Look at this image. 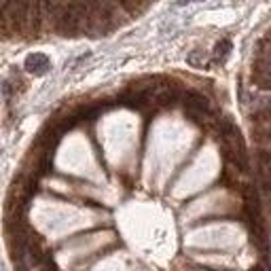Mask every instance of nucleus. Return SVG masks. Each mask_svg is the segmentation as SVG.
Here are the masks:
<instances>
[{
	"mask_svg": "<svg viewBox=\"0 0 271 271\" xmlns=\"http://www.w3.org/2000/svg\"><path fill=\"white\" fill-rule=\"evenodd\" d=\"M26 9L28 0H4V4L0 6V32H24Z\"/></svg>",
	"mask_w": 271,
	"mask_h": 271,
	"instance_id": "obj_1",
	"label": "nucleus"
},
{
	"mask_svg": "<svg viewBox=\"0 0 271 271\" xmlns=\"http://www.w3.org/2000/svg\"><path fill=\"white\" fill-rule=\"evenodd\" d=\"M24 66H26L28 72L36 74V77H43V74H47L51 62H49V57L45 55V53H32V55L26 57V64Z\"/></svg>",
	"mask_w": 271,
	"mask_h": 271,
	"instance_id": "obj_2",
	"label": "nucleus"
},
{
	"mask_svg": "<svg viewBox=\"0 0 271 271\" xmlns=\"http://www.w3.org/2000/svg\"><path fill=\"white\" fill-rule=\"evenodd\" d=\"M184 108L197 110V112H210V102H208V97H203L197 91H186V95H184Z\"/></svg>",
	"mask_w": 271,
	"mask_h": 271,
	"instance_id": "obj_3",
	"label": "nucleus"
},
{
	"mask_svg": "<svg viewBox=\"0 0 271 271\" xmlns=\"http://www.w3.org/2000/svg\"><path fill=\"white\" fill-rule=\"evenodd\" d=\"M100 106H85V108H81L79 110V115H77V121H93V119L100 115Z\"/></svg>",
	"mask_w": 271,
	"mask_h": 271,
	"instance_id": "obj_4",
	"label": "nucleus"
},
{
	"mask_svg": "<svg viewBox=\"0 0 271 271\" xmlns=\"http://www.w3.org/2000/svg\"><path fill=\"white\" fill-rule=\"evenodd\" d=\"M186 62H189L191 66H197V68H203L208 64V57H206V53L203 51H193V53L186 57Z\"/></svg>",
	"mask_w": 271,
	"mask_h": 271,
	"instance_id": "obj_5",
	"label": "nucleus"
},
{
	"mask_svg": "<svg viewBox=\"0 0 271 271\" xmlns=\"http://www.w3.org/2000/svg\"><path fill=\"white\" fill-rule=\"evenodd\" d=\"M229 53H231V41H229V39H223L221 43L216 45V57L223 62V59L227 57Z\"/></svg>",
	"mask_w": 271,
	"mask_h": 271,
	"instance_id": "obj_6",
	"label": "nucleus"
},
{
	"mask_svg": "<svg viewBox=\"0 0 271 271\" xmlns=\"http://www.w3.org/2000/svg\"><path fill=\"white\" fill-rule=\"evenodd\" d=\"M189 2H195V0H178V4H189Z\"/></svg>",
	"mask_w": 271,
	"mask_h": 271,
	"instance_id": "obj_7",
	"label": "nucleus"
},
{
	"mask_svg": "<svg viewBox=\"0 0 271 271\" xmlns=\"http://www.w3.org/2000/svg\"><path fill=\"white\" fill-rule=\"evenodd\" d=\"M252 271H265V269H263V267H254Z\"/></svg>",
	"mask_w": 271,
	"mask_h": 271,
	"instance_id": "obj_8",
	"label": "nucleus"
}]
</instances>
